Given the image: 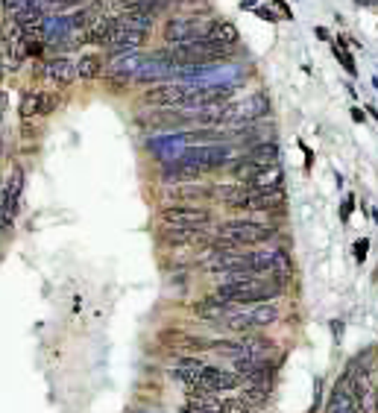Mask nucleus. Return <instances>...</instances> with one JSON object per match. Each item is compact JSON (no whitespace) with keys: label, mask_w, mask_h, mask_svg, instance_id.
Segmentation results:
<instances>
[{"label":"nucleus","mask_w":378,"mask_h":413,"mask_svg":"<svg viewBox=\"0 0 378 413\" xmlns=\"http://www.w3.org/2000/svg\"><path fill=\"white\" fill-rule=\"evenodd\" d=\"M290 284V270L288 273H270V276H249L241 281H220L217 296H223L226 302L244 308V305H261V302H276L278 296L288 290Z\"/></svg>","instance_id":"1"},{"label":"nucleus","mask_w":378,"mask_h":413,"mask_svg":"<svg viewBox=\"0 0 378 413\" xmlns=\"http://www.w3.org/2000/svg\"><path fill=\"white\" fill-rule=\"evenodd\" d=\"M217 237L229 240V244L249 249V247H261V244H270L276 237V226L273 223H261V220H252V217H232L226 223L217 226Z\"/></svg>","instance_id":"2"},{"label":"nucleus","mask_w":378,"mask_h":413,"mask_svg":"<svg viewBox=\"0 0 378 413\" xmlns=\"http://www.w3.org/2000/svg\"><path fill=\"white\" fill-rule=\"evenodd\" d=\"M176 162H182L185 167H194L200 173H212V170H223L232 167L235 162V147L232 144H197V147H185Z\"/></svg>","instance_id":"3"},{"label":"nucleus","mask_w":378,"mask_h":413,"mask_svg":"<svg viewBox=\"0 0 378 413\" xmlns=\"http://www.w3.org/2000/svg\"><path fill=\"white\" fill-rule=\"evenodd\" d=\"M162 226H182V229H208L214 223V211L203 203H167L159 208Z\"/></svg>","instance_id":"4"},{"label":"nucleus","mask_w":378,"mask_h":413,"mask_svg":"<svg viewBox=\"0 0 378 413\" xmlns=\"http://www.w3.org/2000/svg\"><path fill=\"white\" fill-rule=\"evenodd\" d=\"M212 24L214 21H208L203 15H171L162 26L164 45L173 47V45H188V41L205 38V33L212 30Z\"/></svg>","instance_id":"5"},{"label":"nucleus","mask_w":378,"mask_h":413,"mask_svg":"<svg viewBox=\"0 0 378 413\" xmlns=\"http://www.w3.org/2000/svg\"><path fill=\"white\" fill-rule=\"evenodd\" d=\"M188 97H191V85L188 82H173V79L150 85V88L141 94V100L152 109H182Z\"/></svg>","instance_id":"6"},{"label":"nucleus","mask_w":378,"mask_h":413,"mask_svg":"<svg viewBox=\"0 0 378 413\" xmlns=\"http://www.w3.org/2000/svg\"><path fill=\"white\" fill-rule=\"evenodd\" d=\"M326 413H361L355 384H352V375H349L346 369L340 373V378L331 384V393H329V402H326Z\"/></svg>","instance_id":"7"},{"label":"nucleus","mask_w":378,"mask_h":413,"mask_svg":"<svg viewBox=\"0 0 378 413\" xmlns=\"http://www.w3.org/2000/svg\"><path fill=\"white\" fill-rule=\"evenodd\" d=\"M270 384H273V366H270V364H264L261 369H255L252 375L244 378V384H241V396L249 402V407H255V405H264V402H267Z\"/></svg>","instance_id":"8"},{"label":"nucleus","mask_w":378,"mask_h":413,"mask_svg":"<svg viewBox=\"0 0 378 413\" xmlns=\"http://www.w3.org/2000/svg\"><path fill=\"white\" fill-rule=\"evenodd\" d=\"M162 343H167L179 354H200L205 349H212V340H205L200 334H188L182 329H164L162 332Z\"/></svg>","instance_id":"9"},{"label":"nucleus","mask_w":378,"mask_h":413,"mask_svg":"<svg viewBox=\"0 0 378 413\" xmlns=\"http://www.w3.org/2000/svg\"><path fill=\"white\" fill-rule=\"evenodd\" d=\"M203 384L212 393H226V390H235V387H241L244 384V378L235 373V369H223V366H208L205 364V369H203V378H200Z\"/></svg>","instance_id":"10"},{"label":"nucleus","mask_w":378,"mask_h":413,"mask_svg":"<svg viewBox=\"0 0 378 413\" xmlns=\"http://www.w3.org/2000/svg\"><path fill=\"white\" fill-rule=\"evenodd\" d=\"M241 155H244V162L252 164L255 170L258 167H276L282 162V150H278L276 141H258V144L246 147V153H241Z\"/></svg>","instance_id":"11"},{"label":"nucleus","mask_w":378,"mask_h":413,"mask_svg":"<svg viewBox=\"0 0 378 413\" xmlns=\"http://www.w3.org/2000/svg\"><path fill=\"white\" fill-rule=\"evenodd\" d=\"M246 185L255 194H270V191H285V173H282V164L276 167H258L255 173L246 179Z\"/></svg>","instance_id":"12"},{"label":"nucleus","mask_w":378,"mask_h":413,"mask_svg":"<svg viewBox=\"0 0 378 413\" xmlns=\"http://www.w3.org/2000/svg\"><path fill=\"white\" fill-rule=\"evenodd\" d=\"M53 106H56V97L38 91V88H30V91H24V97H21V118L30 120V118L50 115Z\"/></svg>","instance_id":"13"},{"label":"nucleus","mask_w":378,"mask_h":413,"mask_svg":"<svg viewBox=\"0 0 378 413\" xmlns=\"http://www.w3.org/2000/svg\"><path fill=\"white\" fill-rule=\"evenodd\" d=\"M156 15L159 12L152 9H141V6H126L120 15H115L118 26H126V30H141V33H152L156 26Z\"/></svg>","instance_id":"14"},{"label":"nucleus","mask_w":378,"mask_h":413,"mask_svg":"<svg viewBox=\"0 0 378 413\" xmlns=\"http://www.w3.org/2000/svg\"><path fill=\"white\" fill-rule=\"evenodd\" d=\"M150 33H141V30H126V26H118L115 36L109 38V53L111 56H123V53H135L138 47L147 41Z\"/></svg>","instance_id":"15"},{"label":"nucleus","mask_w":378,"mask_h":413,"mask_svg":"<svg viewBox=\"0 0 378 413\" xmlns=\"http://www.w3.org/2000/svg\"><path fill=\"white\" fill-rule=\"evenodd\" d=\"M237 305H232V302H226L223 296H205V299H200V302H194V314L197 317H203V320H212V322H220L223 317H229L232 311H235Z\"/></svg>","instance_id":"16"},{"label":"nucleus","mask_w":378,"mask_h":413,"mask_svg":"<svg viewBox=\"0 0 378 413\" xmlns=\"http://www.w3.org/2000/svg\"><path fill=\"white\" fill-rule=\"evenodd\" d=\"M141 120H147V126H152V130H185L191 123V115H182L173 109H156Z\"/></svg>","instance_id":"17"},{"label":"nucleus","mask_w":378,"mask_h":413,"mask_svg":"<svg viewBox=\"0 0 378 413\" xmlns=\"http://www.w3.org/2000/svg\"><path fill=\"white\" fill-rule=\"evenodd\" d=\"M205 38L214 41V45H220V47H232V50H237V45H241V33H237V26L232 21H226V18L214 21L212 30L205 33Z\"/></svg>","instance_id":"18"},{"label":"nucleus","mask_w":378,"mask_h":413,"mask_svg":"<svg viewBox=\"0 0 378 413\" xmlns=\"http://www.w3.org/2000/svg\"><path fill=\"white\" fill-rule=\"evenodd\" d=\"M21 194H24V167H12V179H9V188L3 196V215L12 220L18 215V205H21Z\"/></svg>","instance_id":"19"},{"label":"nucleus","mask_w":378,"mask_h":413,"mask_svg":"<svg viewBox=\"0 0 378 413\" xmlns=\"http://www.w3.org/2000/svg\"><path fill=\"white\" fill-rule=\"evenodd\" d=\"M115 30H118V21L115 18H100V21H94L86 33L79 36V41H86V45H109V38L115 36Z\"/></svg>","instance_id":"20"},{"label":"nucleus","mask_w":378,"mask_h":413,"mask_svg":"<svg viewBox=\"0 0 378 413\" xmlns=\"http://www.w3.org/2000/svg\"><path fill=\"white\" fill-rule=\"evenodd\" d=\"M47 77H50L56 85H59V88H68V85L77 79V62L59 56V59H53V62L47 65Z\"/></svg>","instance_id":"21"},{"label":"nucleus","mask_w":378,"mask_h":413,"mask_svg":"<svg viewBox=\"0 0 378 413\" xmlns=\"http://www.w3.org/2000/svg\"><path fill=\"white\" fill-rule=\"evenodd\" d=\"M103 74H106V65H103L100 53H82L77 59V77L79 79H97Z\"/></svg>","instance_id":"22"},{"label":"nucleus","mask_w":378,"mask_h":413,"mask_svg":"<svg viewBox=\"0 0 378 413\" xmlns=\"http://www.w3.org/2000/svg\"><path fill=\"white\" fill-rule=\"evenodd\" d=\"M249 317H252V325L255 329H267V325H276L278 317H282V308H278L276 302H261L249 311Z\"/></svg>","instance_id":"23"},{"label":"nucleus","mask_w":378,"mask_h":413,"mask_svg":"<svg viewBox=\"0 0 378 413\" xmlns=\"http://www.w3.org/2000/svg\"><path fill=\"white\" fill-rule=\"evenodd\" d=\"M282 208H285V191L255 194V199H252V211H258V215H276Z\"/></svg>","instance_id":"24"},{"label":"nucleus","mask_w":378,"mask_h":413,"mask_svg":"<svg viewBox=\"0 0 378 413\" xmlns=\"http://www.w3.org/2000/svg\"><path fill=\"white\" fill-rule=\"evenodd\" d=\"M331 56L340 62V68L346 70L349 77H358V62H355V56L349 53L343 45H338V41H334V45H331Z\"/></svg>","instance_id":"25"},{"label":"nucleus","mask_w":378,"mask_h":413,"mask_svg":"<svg viewBox=\"0 0 378 413\" xmlns=\"http://www.w3.org/2000/svg\"><path fill=\"white\" fill-rule=\"evenodd\" d=\"M220 413H249V402L244 396H223V410Z\"/></svg>","instance_id":"26"},{"label":"nucleus","mask_w":378,"mask_h":413,"mask_svg":"<svg viewBox=\"0 0 378 413\" xmlns=\"http://www.w3.org/2000/svg\"><path fill=\"white\" fill-rule=\"evenodd\" d=\"M171 3H179V0H123V9L126 6H141V9H152V12H162Z\"/></svg>","instance_id":"27"},{"label":"nucleus","mask_w":378,"mask_h":413,"mask_svg":"<svg viewBox=\"0 0 378 413\" xmlns=\"http://www.w3.org/2000/svg\"><path fill=\"white\" fill-rule=\"evenodd\" d=\"M352 252H355V261H358V264L367 261V255H370V237H358Z\"/></svg>","instance_id":"28"},{"label":"nucleus","mask_w":378,"mask_h":413,"mask_svg":"<svg viewBox=\"0 0 378 413\" xmlns=\"http://www.w3.org/2000/svg\"><path fill=\"white\" fill-rule=\"evenodd\" d=\"M30 3H33V0H3V9L9 12L12 18H15V15H21V12L30 6Z\"/></svg>","instance_id":"29"},{"label":"nucleus","mask_w":378,"mask_h":413,"mask_svg":"<svg viewBox=\"0 0 378 413\" xmlns=\"http://www.w3.org/2000/svg\"><path fill=\"white\" fill-rule=\"evenodd\" d=\"M255 15H258L261 21H267V24H278V15H276L270 6H255Z\"/></svg>","instance_id":"30"},{"label":"nucleus","mask_w":378,"mask_h":413,"mask_svg":"<svg viewBox=\"0 0 378 413\" xmlns=\"http://www.w3.org/2000/svg\"><path fill=\"white\" fill-rule=\"evenodd\" d=\"M352 208H355V196L352 194H346V199H343V208H340V217H343V223L352 217Z\"/></svg>","instance_id":"31"},{"label":"nucleus","mask_w":378,"mask_h":413,"mask_svg":"<svg viewBox=\"0 0 378 413\" xmlns=\"http://www.w3.org/2000/svg\"><path fill=\"white\" fill-rule=\"evenodd\" d=\"M299 150H302V155H305V167H311V164H314V153L308 150L305 141H299Z\"/></svg>","instance_id":"32"},{"label":"nucleus","mask_w":378,"mask_h":413,"mask_svg":"<svg viewBox=\"0 0 378 413\" xmlns=\"http://www.w3.org/2000/svg\"><path fill=\"white\" fill-rule=\"evenodd\" d=\"M276 6L282 9V15H285V21H293V12H290V6L285 3V0H276Z\"/></svg>","instance_id":"33"},{"label":"nucleus","mask_w":378,"mask_h":413,"mask_svg":"<svg viewBox=\"0 0 378 413\" xmlns=\"http://www.w3.org/2000/svg\"><path fill=\"white\" fill-rule=\"evenodd\" d=\"M352 118H355L358 123H363V120H367V111H363V109H358V106H355V109H352Z\"/></svg>","instance_id":"34"},{"label":"nucleus","mask_w":378,"mask_h":413,"mask_svg":"<svg viewBox=\"0 0 378 413\" xmlns=\"http://www.w3.org/2000/svg\"><path fill=\"white\" fill-rule=\"evenodd\" d=\"M179 413H205V410H203V407H197V405H191V402H188V405H185V407H182Z\"/></svg>","instance_id":"35"},{"label":"nucleus","mask_w":378,"mask_h":413,"mask_svg":"<svg viewBox=\"0 0 378 413\" xmlns=\"http://www.w3.org/2000/svg\"><path fill=\"white\" fill-rule=\"evenodd\" d=\"M314 33H317V38H320V41H329V30H326V26H317Z\"/></svg>","instance_id":"36"},{"label":"nucleus","mask_w":378,"mask_h":413,"mask_svg":"<svg viewBox=\"0 0 378 413\" xmlns=\"http://www.w3.org/2000/svg\"><path fill=\"white\" fill-rule=\"evenodd\" d=\"M258 0H241V9H255Z\"/></svg>","instance_id":"37"},{"label":"nucleus","mask_w":378,"mask_h":413,"mask_svg":"<svg viewBox=\"0 0 378 413\" xmlns=\"http://www.w3.org/2000/svg\"><path fill=\"white\" fill-rule=\"evenodd\" d=\"M372 88H375V91H378V77H372Z\"/></svg>","instance_id":"38"},{"label":"nucleus","mask_w":378,"mask_h":413,"mask_svg":"<svg viewBox=\"0 0 378 413\" xmlns=\"http://www.w3.org/2000/svg\"><path fill=\"white\" fill-rule=\"evenodd\" d=\"M372 220H375V223H378V208H372Z\"/></svg>","instance_id":"39"},{"label":"nucleus","mask_w":378,"mask_h":413,"mask_svg":"<svg viewBox=\"0 0 378 413\" xmlns=\"http://www.w3.org/2000/svg\"><path fill=\"white\" fill-rule=\"evenodd\" d=\"M132 413H159V410H132Z\"/></svg>","instance_id":"40"},{"label":"nucleus","mask_w":378,"mask_h":413,"mask_svg":"<svg viewBox=\"0 0 378 413\" xmlns=\"http://www.w3.org/2000/svg\"><path fill=\"white\" fill-rule=\"evenodd\" d=\"M3 100H6V97H0V111H3Z\"/></svg>","instance_id":"41"},{"label":"nucleus","mask_w":378,"mask_h":413,"mask_svg":"<svg viewBox=\"0 0 378 413\" xmlns=\"http://www.w3.org/2000/svg\"><path fill=\"white\" fill-rule=\"evenodd\" d=\"M0 150H3V141H0Z\"/></svg>","instance_id":"42"},{"label":"nucleus","mask_w":378,"mask_h":413,"mask_svg":"<svg viewBox=\"0 0 378 413\" xmlns=\"http://www.w3.org/2000/svg\"><path fill=\"white\" fill-rule=\"evenodd\" d=\"M0 68H3V62H0ZM0 74H3V70H0Z\"/></svg>","instance_id":"43"}]
</instances>
